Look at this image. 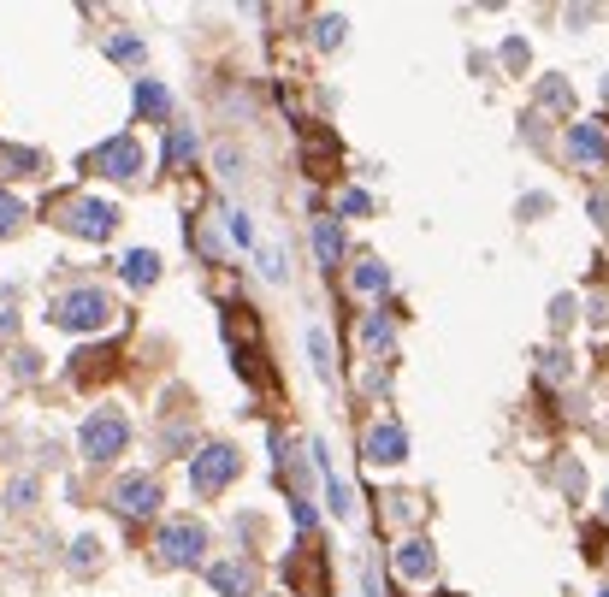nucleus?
Here are the masks:
<instances>
[{"label": "nucleus", "instance_id": "nucleus-17", "mask_svg": "<svg viewBox=\"0 0 609 597\" xmlns=\"http://www.w3.org/2000/svg\"><path fill=\"white\" fill-rule=\"evenodd\" d=\"M231 242H237V249H249V242H255V225H249V214H237V207H231Z\"/></svg>", "mask_w": 609, "mask_h": 597}, {"label": "nucleus", "instance_id": "nucleus-1", "mask_svg": "<svg viewBox=\"0 0 609 597\" xmlns=\"http://www.w3.org/2000/svg\"><path fill=\"white\" fill-rule=\"evenodd\" d=\"M59 331H101L107 320H113V302L101 296V290H66V296H54V313H48Z\"/></svg>", "mask_w": 609, "mask_h": 597}, {"label": "nucleus", "instance_id": "nucleus-6", "mask_svg": "<svg viewBox=\"0 0 609 597\" xmlns=\"http://www.w3.org/2000/svg\"><path fill=\"white\" fill-rule=\"evenodd\" d=\"M95 166L107 171V178H137V171H142V148L130 143V136H113V143L95 154Z\"/></svg>", "mask_w": 609, "mask_h": 597}, {"label": "nucleus", "instance_id": "nucleus-25", "mask_svg": "<svg viewBox=\"0 0 609 597\" xmlns=\"http://www.w3.org/2000/svg\"><path fill=\"white\" fill-rule=\"evenodd\" d=\"M604 514H609V491H604Z\"/></svg>", "mask_w": 609, "mask_h": 597}, {"label": "nucleus", "instance_id": "nucleus-12", "mask_svg": "<svg viewBox=\"0 0 609 597\" xmlns=\"http://www.w3.org/2000/svg\"><path fill=\"white\" fill-rule=\"evenodd\" d=\"M160 260L148 255V249H137V255H125V285H154Z\"/></svg>", "mask_w": 609, "mask_h": 597}, {"label": "nucleus", "instance_id": "nucleus-13", "mask_svg": "<svg viewBox=\"0 0 609 597\" xmlns=\"http://www.w3.org/2000/svg\"><path fill=\"white\" fill-rule=\"evenodd\" d=\"M384 285H391V272H384L379 260H361V267H355V290H361V296H379Z\"/></svg>", "mask_w": 609, "mask_h": 597}, {"label": "nucleus", "instance_id": "nucleus-5", "mask_svg": "<svg viewBox=\"0 0 609 597\" xmlns=\"http://www.w3.org/2000/svg\"><path fill=\"white\" fill-rule=\"evenodd\" d=\"M66 225L77 231V237H107V231L119 225V207H113V201H95V196H89V201H71Z\"/></svg>", "mask_w": 609, "mask_h": 597}, {"label": "nucleus", "instance_id": "nucleus-7", "mask_svg": "<svg viewBox=\"0 0 609 597\" xmlns=\"http://www.w3.org/2000/svg\"><path fill=\"white\" fill-rule=\"evenodd\" d=\"M119 509L125 514H154V503H160V485L148 479V473H130V479H119Z\"/></svg>", "mask_w": 609, "mask_h": 597}, {"label": "nucleus", "instance_id": "nucleus-9", "mask_svg": "<svg viewBox=\"0 0 609 597\" xmlns=\"http://www.w3.org/2000/svg\"><path fill=\"white\" fill-rule=\"evenodd\" d=\"M402 450H409V443H402L397 426H373L367 432V461H402Z\"/></svg>", "mask_w": 609, "mask_h": 597}, {"label": "nucleus", "instance_id": "nucleus-22", "mask_svg": "<svg viewBox=\"0 0 609 597\" xmlns=\"http://www.w3.org/2000/svg\"><path fill=\"white\" fill-rule=\"evenodd\" d=\"M190 154V130H172V148H166V160H172V166H178V160H184Z\"/></svg>", "mask_w": 609, "mask_h": 597}, {"label": "nucleus", "instance_id": "nucleus-23", "mask_svg": "<svg viewBox=\"0 0 609 597\" xmlns=\"http://www.w3.org/2000/svg\"><path fill=\"white\" fill-rule=\"evenodd\" d=\"M551 320H556V326H568V320H574V296H556L551 302Z\"/></svg>", "mask_w": 609, "mask_h": 597}, {"label": "nucleus", "instance_id": "nucleus-3", "mask_svg": "<svg viewBox=\"0 0 609 597\" xmlns=\"http://www.w3.org/2000/svg\"><path fill=\"white\" fill-rule=\"evenodd\" d=\"M119 450H125V414H113V408L89 414L84 420V455L89 461H107V455H119Z\"/></svg>", "mask_w": 609, "mask_h": 597}, {"label": "nucleus", "instance_id": "nucleus-16", "mask_svg": "<svg viewBox=\"0 0 609 597\" xmlns=\"http://www.w3.org/2000/svg\"><path fill=\"white\" fill-rule=\"evenodd\" d=\"M137 107H142V113H166V89H160V83H142L137 89Z\"/></svg>", "mask_w": 609, "mask_h": 597}, {"label": "nucleus", "instance_id": "nucleus-18", "mask_svg": "<svg viewBox=\"0 0 609 597\" xmlns=\"http://www.w3.org/2000/svg\"><path fill=\"white\" fill-rule=\"evenodd\" d=\"M0 166H18V178H30L36 154H30V148H0Z\"/></svg>", "mask_w": 609, "mask_h": 597}, {"label": "nucleus", "instance_id": "nucleus-21", "mask_svg": "<svg viewBox=\"0 0 609 597\" xmlns=\"http://www.w3.org/2000/svg\"><path fill=\"white\" fill-rule=\"evenodd\" d=\"M343 42V18H320V48H338Z\"/></svg>", "mask_w": 609, "mask_h": 597}, {"label": "nucleus", "instance_id": "nucleus-19", "mask_svg": "<svg viewBox=\"0 0 609 597\" xmlns=\"http://www.w3.org/2000/svg\"><path fill=\"white\" fill-rule=\"evenodd\" d=\"M260 272H267L272 285H284V255H278V249H272V242H267V249H260Z\"/></svg>", "mask_w": 609, "mask_h": 597}, {"label": "nucleus", "instance_id": "nucleus-14", "mask_svg": "<svg viewBox=\"0 0 609 597\" xmlns=\"http://www.w3.org/2000/svg\"><path fill=\"white\" fill-rule=\"evenodd\" d=\"M308 356H313V373H320V379H331V373H338V361H331V338H326V331H308Z\"/></svg>", "mask_w": 609, "mask_h": 597}, {"label": "nucleus", "instance_id": "nucleus-15", "mask_svg": "<svg viewBox=\"0 0 609 597\" xmlns=\"http://www.w3.org/2000/svg\"><path fill=\"white\" fill-rule=\"evenodd\" d=\"M213 585H219L225 597H243V592H249V574H243L237 562H219V568H213Z\"/></svg>", "mask_w": 609, "mask_h": 597}, {"label": "nucleus", "instance_id": "nucleus-24", "mask_svg": "<svg viewBox=\"0 0 609 597\" xmlns=\"http://www.w3.org/2000/svg\"><path fill=\"white\" fill-rule=\"evenodd\" d=\"M107 54H113V59H130V54H142V42H137V36H119V42L107 48Z\"/></svg>", "mask_w": 609, "mask_h": 597}, {"label": "nucleus", "instance_id": "nucleus-20", "mask_svg": "<svg viewBox=\"0 0 609 597\" xmlns=\"http://www.w3.org/2000/svg\"><path fill=\"white\" fill-rule=\"evenodd\" d=\"M18 219H24V207H18L13 196H0V237H6V231H18Z\"/></svg>", "mask_w": 609, "mask_h": 597}, {"label": "nucleus", "instance_id": "nucleus-10", "mask_svg": "<svg viewBox=\"0 0 609 597\" xmlns=\"http://www.w3.org/2000/svg\"><path fill=\"white\" fill-rule=\"evenodd\" d=\"M397 568L409 574V580H432V544H420V539H409L397 550Z\"/></svg>", "mask_w": 609, "mask_h": 597}, {"label": "nucleus", "instance_id": "nucleus-8", "mask_svg": "<svg viewBox=\"0 0 609 597\" xmlns=\"http://www.w3.org/2000/svg\"><path fill=\"white\" fill-rule=\"evenodd\" d=\"M568 154L586 160V166H597V160L609 154V136L597 125H574V130H568Z\"/></svg>", "mask_w": 609, "mask_h": 597}, {"label": "nucleus", "instance_id": "nucleus-2", "mask_svg": "<svg viewBox=\"0 0 609 597\" xmlns=\"http://www.w3.org/2000/svg\"><path fill=\"white\" fill-rule=\"evenodd\" d=\"M237 468H243V455H237V450H225V443L201 450L196 461H190V485H196V497H213V491H219V485H225Z\"/></svg>", "mask_w": 609, "mask_h": 597}, {"label": "nucleus", "instance_id": "nucleus-4", "mask_svg": "<svg viewBox=\"0 0 609 597\" xmlns=\"http://www.w3.org/2000/svg\"><path fill=\"white\" fill-rule=\"evenodd\" d=\"M201 550H207V532H201L196 521H166V532H160V562L184 568V562H201Z\"/></svg>", "mask_w": 609, "mask_h": 597}, {"label": "nucleus", "instance_id": "nucleus-11", "mask_svg": "<svg viewBox=\"0 0 609 597\" xmlns=\"http://www.w3.org/2000/svg\"><path fill=\"white\" fill-rule=\"evenodd\" d=\"M313 255H320V267H338V255H343L338 219H320V225H313Z\"/></svg>", "mask_w": 609, "mask_h": 597}]
</instances>
